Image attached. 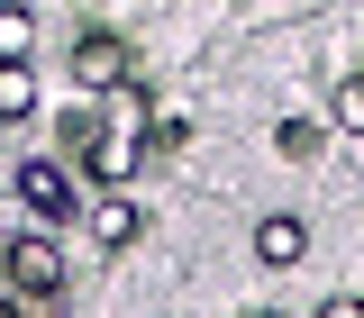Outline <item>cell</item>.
I'll list each match as a JSON object with an SVG mask.
<instances>
[{
    "label": "cell",
    "instance_id": "cell-1",
    "mask_svg": "<svg viewBox=\"0 0 364 318\" xmlns=\"http://www.w3.org/2000/svg\"><path fill=\"white\" fill-rule=\"evenodd\" d=\"M0 282H9V291H37V300H55V291H64V246H55L46 227L9 236V246H0Z\"/></svg>",
    "mask_w": 364,
    "mask_h": 318
},
{
    "label": "cell",
    "instance_id": "cell-2",
    "mask_svg": "<svg viewBox=\"0 0 364 318\" xmlns=\"http://www.w3.org/2000/svg\"><path fill=\"white\" fill-rule=\"evenodd\" d=\"M18 200L37 209V227H46V219H73V182H64V164L28 155V164H18Z\"/></svg>",
    "mask_w": 364,
    "mask_h": 318
},
{
    "label": "cell",
    "instance_id": "cell-3",
    "mask_svg": "<svg viewBox=\"0 0 364 318\" xmlns=\"http://www.w3.org/2000/svg\"><path fill=\"white\" fill-rule=\"evenodd\" d=\"M73 82H82V91H128L136 82V73H128V45H119V37H82V45H73Z\"/></svg>",
    "mask_w": 364,
    "mask_h": 318
},
{
    "label": "cell",
    "instance_id": "cell-4",
    "mask_svg": "<svg viewBox=\"0 0 364 318\" xmlns=\"http://www.w3.org/2000/svg\"><path fill=\"white\" fill-rule=\"evenodd\" d=\"M136 155H146V136H136V128H109V136H91V173H100V191H119V182L136 173Z\"/></svg>",
    "mask_w": 364,
    "mask_h": 318
},
{
    "label": "cell",
    "instance_id": "cell-5",
    "mask_svg": "<svg viewBox=\"0 0 364 318\" xmlns=\"http://www.w3.org/2000/svg\"><path fill=\"white\" fill-rule=\"evenodd\" d=\"M136 227H146V209H136V200H119V191H100V200H91V236H100L109 255H119V246H136Z\"/></svg>",
    "mask_w": 364,
    "mask_h": 318
},
{
    "label": "cell",
    "instance_id": "cell-6",
    "mask_svg": "<svg viewBox=\"0 0 364 318\" xmlns=\"http://www.w3.org/2000/svg\"><path fill=\"white\" fill-rule=\"evenodd\" d=\"M255 255H264L273 273H291L301 255H310V227L301 219H255Z\"/></svg>",
    "mask_w": 364,
    "mask_h": 318
},
{
    "label": "cell",
    "instance_id": "cell-7",
    "mask_svg": "<svg viewBox=\"0 0 364 318\" xmlns=\"http://www.w3.org/2000/svg\"><path fill=\"white\" fill-rule=\"evenodd\" d=\"M28 55H37V9L0 0V64H28Z\"/></svg>",
    "mask_w": 364,
    "mask_h": 318
},
{
    "label": "cell",
    "instance_id": "cell-8",
    "mask_svg": "<svg viewBox=\"0 0 364 318\" xmlns=\"http://www.w3.org/2000/svg\"><path fill=\"white\" fill-rule=\"evenodd\" d=\"M37 109V64H0V128Z\"/></svg>",
    "mask_w": 364,
    "mask_h": 318
},
{
    "label": "cell",
    "instance_id": "cell-9",
    "mask_svg": "<svg viewBox=\"0 0 364 318\" xmlns=\"http://www.w3.org/2000/svg\"><path fill=\"white\" fill-rule=\"evenodd\" d=\"M328 119H337L346 136H364V73H346V82H337V100H328Z\"/></svg>",
    "mask_w": 364,
    "mask_h": 318
},
{
    "label": "cell",
    "instance_id": "cell-10",
    "mask_svg": "<svg viewBox=\"0 0 364 318\" xmlns=\"http://www.w3.org/2000/svg\"><path fill=\"white\" fill-rule=\"evenodd\" d=\"M273 146H282L291 164H310V155L328 146V136H318V119H282V136H273Z\"/></svg>",
    "mask_w": 364,
    "mask_h": 318
},
{
    "label": "cell",
    "instance_id": "cell-11",
    "mask_svg": "<svg viewBox=\"0 0 364 318\" xmlns=\"http://www.w3.org/2000/svg\"><path fill=\"white\" fill-rule=\"evenodd\" d=\"M318 318H364V300H355V291H337V300H318Z\"/></svg>",
    "mask_w": 364,
    "mask_h": 318
},
{
    "label": "cell",
    "instance_id": "cell-12",
    "mask_svg": "<svg viewBox=\"0 0 364 318\" xmlns=\"http://www.w3.org/2000/svg\"><path fill=\"white\" fill-rule=\"evenodd\" d=\"M246 318H273V309H246Z\"/></svg>",
    "mask_w": 364,
    "mask_h": 318
}]
</instances>
